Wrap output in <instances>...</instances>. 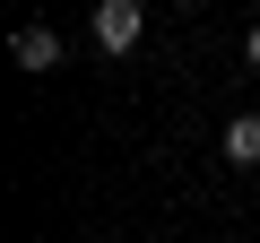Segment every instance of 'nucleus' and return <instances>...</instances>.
<instances>
[{
	"label": "nucleus",
	"instance_id": "20e7f679",
	"mask_svg": "<svg viewBox=\"0 0 260 243\" xmlns=\"http://www.w3.org/2000/svg\"><path fill=\"white\" fill-rule=\"evenodd\" d=\"M243 61H251V70H260V26H251V35H243Z\"/></svg>",
	"mask_w": 260,
	"mask_h": 243
},
{
	"label": "nucleus",
	"instance_id": "f03ea898",
	"mask_svg": "<svg viewBox=\"0 0 260 243\" xmlns=\"http://www.w3.org/2000/svg\"><path fill=\"white\" fill-rule=\"evenodd\" d=\"M9 52H18V70H35V78H44V70H61V35H52V26H18V44H9Z\"/></svg>",
	"mask_w": 260,
	"mask_h": 243
},
{
	"label": "nucleus",
	"instance_id": "f257e3e1",
	"mask_svg": "<svg viewBox=\"0 0 260 243\" xmlns=\"http://www.w3.org/2000/svg\"><path fill=\"white\" fill-rule=\"evenodd\" d=\"M95 44L121 61V52H139V0H95Z\"/></svg>",
	"mask_w": 260,
	"mask_h": 243
},
{
	"label": "nucleus",
	"instance_id": "7ed1b4c3",
	"mask_svg": "<svg viewBox=\"0 0 260 243\" xmlns=\"http://www.w3.org/2000/svg\"><path fill=\"white\" fill-rule=\"evenodd\" d=\"M225 157L234 165H260V113H234L225 122Z\"/></svg>",
	"mask_w": 260,
	"mask_h": 243
}]
</instances>
